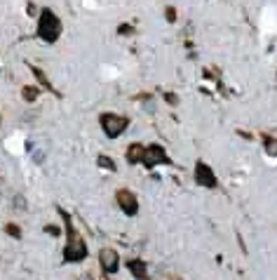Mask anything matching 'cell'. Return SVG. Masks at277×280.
Here are the masks:
<instances>
[{
    "instance_id": "cell-18",
    "label": "cell",
    "mask_w": 277,
    "mask_h": 280,
    "mask_svg": "<svg viewBox=\"0 0 277 280\" xmlns=\"http://www.w3.org/2000/svg\"><path fill=\"white\" fill-rule=\"evenodd\" d=\"M45 233H50V236H59L61 231H59V226H47L45 228Z\"/></svg>"
},
{
    "instance_id": "cell-17",
    "label": "cell",
    "mask_w": 277,
    "mask_h": 280,
    "mask_svg": "<svg viewBox=\"0 0 277 280\" xmlns=\"http://www.w3.org/2000/svg\"><path fill=\"white\" fill-rule=\"evenodd\" d=\"M132 31H134V29H132L129 24H122V26H120V31H117V33H120V35H129Z\"/></svg>"
},
{
    "instance_id": "cell-8",
    "label": "cell",
    "mask_w": 277,
    "mask_h": 280,
    "mask_svg": "<svg viewBox=\"0 0 277 280\" xmlns=\"http://www.w3.org/2000/svg\"><path fill=\"white\" fill-rule=\"evenodd\" d=\"M127 269H129V273H132L134 278H138V280L148 278V266H146V261H143V259H137V257L129 259Z\"/></svg>"
},
{
    "instance_id": "cell-19",
    "label": "cell",
    "mask_w": 277,
    "mask_h": 280,
    "mask_svg": "<svg viewBox=\"0 0 277 280\" xmlns=\"http://www.w3.org/2000/svg\"><path fill=\"white\" fill-rule=\"evenodd\" d=\"M28 14H31V17H35V14H38V12H35V5H33V2L28 5Z\"/></svg>"
},
{
    "instance_id": "cell-14",
    "label": "cell",
    "mask_w": 277,
    "mask_h": 280,
    "mask_svg": "<svg viewBox=\"0 0 277 280\" xmlns=\"http://www.w3.org/2000/svg\"><path fill=\"white\" fill-rule=\"evenodd\" d=\"M263 141H266V151L270 153V156H277V141L270 139V137H263Z\"/></svg>"
},
{
    "instance_id": "cell-15",
    "label": "cell",
    "mask_w": 277,
    "mask_h": 280,
    "mask_svg": "<svg viewBox=\"0 0 277 280\" xmlns=\"http://www.w3.org/2000/svg\"><path fill=\"white\" fill-rule=\"evenodd\" d=\"M165 17H167V22H176V10H174V7H167V10H165Z\"/></svg>"
},
{
    "instance_id": "cell-16",
    "label": "cell",
    "mask_w": 277,
    "mask_h": 280,
    "mask_svg": "<svg viewBox=\"0 0 277 280\" xmlns=\"http://www.w3.org/2000/svg\"><path fill=\"white\" fill-rule=\"evenodd\" d=\"M165 99H167V101H169L171 106H176V104H179V97H176V94H174V92H165Z\"/></svg>"
},
{
    "instance_id": "cell-7",
    "label": "cell",
    "mask_w": 277,
    "mask_h": 280,
    "mask_svg": "<svg viewBox=\"0 0 277 280\" xmlns=\"http://www.w3.org/2000/svg\"><path fill=\"white\" fill-rule=\"evenodd\" d=\"M115 200H117V205H120V210H122L125 215L134 217V215L138 212V203H137V198H134V193H132V191H127V188L117 191V193H115Z\"/></svg>"
},
{
    "instance_id": "cell-6",
    "label": "cell",
    "mask_w": 277,
    "mask_h": 280,
    "mask_svg": "<svg viewBox=\"0 0 277 280\" xmlns=\"http://www.w3.org/2000/svg\"><path fill=\"white\" fill-rule=\"evenodd\" d=\"M195 182L204 186V188H216V174L212 172V167L207 162H197L195 165Z\"/></svg>"
},
{
    "instance_id": "cell-3",
    "label": "cell",
    "mask_w": 277,
    "mask_h": 280,
    "mask_svg": "<svg viewBox=\"0 0 277 280\" xmlns=\"http://www.w3.org/2000/svg\"><path fill=\"white\" fill-rule=\"evenodd\" d=\"M99 125L104 129V134L111 137V139H117L125 129H127L129 120L125 116H117V113H104L101 118H99Z\"/></svg>"
},
{
    "instance_id": "cell-2",
    "label": "cell",
    "mask_w": 277,
    "mask_h": 280,
    "mask_svg": "<svg viewBox=\"0 0 277 280\" xmlns=\"http://www.w3.org/2000/svg\"><path fill=\"white\" fill-rule=\"evenodd\" d=\"M61 19L54 14L52 10H43L40 12V19H38V38L45 43H56L59 35H61Z\"/></svg>"
},
{
    "instance_id": "cell-11",
    "label": "cell",
    "mask_w": 277,
    "mask_h": 280,
    "mask_svg": "<svg viewBox=\"0 0 277 280\" xmlns=\"http://www.w3.org/2000/svg\"><path fill=\"white\" fill-rule=\"evenodd\" d=\"M31 71H33V76L38 78V83H40V85H43V87H47L50 92H56V90H54V87H52V83L47 80V76H45V73H43V68H35V66H33Z\"/></svg>"
},
{
    "instance_id": "cell-5",
    "label": "cell",
    "mask_w": 277,
    "mask_h": 280,
    "mask_svg": "<svg viewBox=\"0 0 277 280\" xmlns=\"http://www.w3.org/2000/svg\"><path fill=\"white\" fill-rule=\"evenodd\" d=\"M99 264H101V271L106 273V276H113L120 266V259H117V252L111 248H104L99 252Z\"/></svg>"
},
{
    "instance_id": "cell-12",
    "label": "cell",
    "mask_w": 277,
    "mask_h": 280,
    "mask_svg": "<svg viewBox=\"0 0 277 280\" xmlns=\"http://www.w3.org/2000/svg\"><path fill=\"white\" fill-rule=\"evenodd\" d=\"M99 167H104V170H113V172H115V162L111 160L108 156H99Z\"/></svg>"
},
{
    "instance_id": "cell-13",
    "label": "cell",
    "mask_w": 277,
    "mask_h": 280,
    "mask_svg": "<svg viewBox=\"0 0 277 280\" xmlns=\"http://www.w3.org/2000/svg\"><path fill=\"white\" fill-rule=\"evenodd\" d=\"M5 233L12 238H22V228L17 226V224H7V226H5Z\"/></svg>"
},
{
    "instance_id": "cell-20",
    "label": "cell",
    "mask_w": 277,
    "mask_h": 280,
    "mask_svg": "<svg viewBox=\"0 0 277 280\" xmlns=\"http://www.w3.org/2000/svg\"><path fill=\"white\" fill-rule=\"evenodd\" d=\"M0 125H2V116H0Z\"/></svg>"
},
{
    "instance_id": "cell-9",
    "label": "cell",
    "mask_w": 277,
    "mask_h": 280,
    "mask_svg": "<svg viewBox=\"0 0 277 280\" xmlns=\"http://www.w3.org/2000/svg\"><path fill=\"white\" fill-rule=\"evenodd\" d=\"M143 153H146V146H141V144H132L125 156H127V162H129V165H137V162L143 160Z\"/></svg>"
},
{
    "instance_id": "cell-10",
    "label": "cell",
    "mask_w": 277,
    "mask_h": 280,
    "mask_svg": "<svg viewBox=\"0 0 277 280\" xmlns=\"http://www.w3.org/2000/svg\"><path fill=\"white\" fill-rule=\"evenodd\" d=\"M40 97V87H35V85H24L22 87V99L24 101H35V99Z\"/></svg>"
},
{
    "instance_id": "cell-4",
    "label": "cell",
    "mask_w": 277,
    "mask_h": 280,
    "mask_svg": "<svg viewBox=\"0 0 277 280\" xmlns=\"http://www.w3.org/2000/svg\"><path fill=\"white\" fill-rule=\"evenodd\" d=\"M141 162H143L148 170L158 167V165H171L169 156H167V151L162 149L160 144H150L148 149H146V153H143V160Z\"/></svg>"
},
{
    "instance_id": "cell-1",
    "label": "cell",
    "mask_w": 277,
    "mask_h": 280,
    "mask_svg": "<svg viewBox=\"0 0 277 280\" xmlns=\"http://www.w3.org/2000/svg\"><path fill=\"white\" fill-rule=\"evenodd\" d=\"M59 215H61V219H64L66 236H68V240H66V248H64V259L68 261V264L83 261V259L87 257V245H85V240H83V236H80V233H78V231L73 228V221H71V217L66 215L64 210H59Z\"/></svg>"
}]
</instances>
